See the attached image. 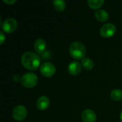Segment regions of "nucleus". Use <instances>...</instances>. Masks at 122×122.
Returning <instances> with one entry per match:
<instances>
[{
	"label": "nucleus",
	"instance_id": "nucleus-1",
	"mask_svg": "<svg viewBox=\"0 0 122 122\" xmlns=\"http://www.w3.org/2000/svg\"><path fill=\"white\" fill-rule=\"evenodd\" d=\"M21 61L22 65L26 69L29 70H35L39 67L41 59L37 54L26 51L22 54Z\"/></svg>",
	"mask_w": 122,
	"mask_h": 122
},
{
	"label": "nucleus",
	"instance_id": "nucleus-2",
	"mask_svg": "<svg viewBox=\"0 0 122 122\" xmlns=\"http://www.w3.org/2000/svg\"><path fill=\"white\" fill-rule=\"evenodd\" d=\"M69 53L75 59H83L86 54V48L82 43L79 41H74L71 43L69 46Z\"/></svg>",
	"mask_w": 122,
	"mask_h": 122
},
{
	"label": "nucleus",
	"instance_id": "nucleus-3",
	"mask_svg": "<svg viewBox=\"0 0 122 122\" xmlns=\"http://www.w3.org/2000/svg\"><path fill=\"white\" fill-rule=\"evenodd\" d=\"M21 84L26 88H31L38 83V76L34 73H26L21 78Z\"/></svg>",
	"mask_w": 122,
	"mask_h": 122
},
{
	"label": "nucleus",
	"instance_id": "nucleus-4",
	"mask_svg": "<svg viewBox=\"0 0 122 122\" xmlns=\"http://www.w3.org/2000/svg\"><path fill=\"white\" fill-rule=\"evenodd\" d=\"M55 66L51 62H44L40 66V72L44 76H52L55 74Z\"/></svg>",
	"mask_w": 122,
	"mask_h": 122
},
{
	"label": "nucleus",
	"instance_id": "nucleus-5",
	"mask_svg": "<svg viewBox=\"0 0 122 122\" xmlns=\"http://www.w3.org/2000/svg\"><path fill=\"white\" fill-rule=\"evenodd\" d=\"M27 115V110L25 107L19 105L14 108L12 111V116L16 121H23Z\"/></svg>",
	"mask_w": 122,
	"mask_h": 122
},
{
	"label": "nucleus",
	"instance_id": "nucleus-6",
	"mask_svg": "<svg viewBox=\"0 0 122 122\" xmlns=\"http://www.w3.org/2000/svg\"><path fill=\"white\" fill-rule=\"evenodd\" d=\"M116 26L114 24L111 23H107L104 24L100 29V34L103 37L109 38L112 36L116 33Z\"/></svg>",
	"mask_w": 122,
	"mask_h": 122
},
{
	"label": "nucleus",
	"instance_id": "nucleus-7",
	"mask_svg": "<svg viewBox=\"0 0 122 122\" xmlns=\"http://www.w3.org/2000/svg\"><path fill=\"white\" fill-rule=\"evenodd\" d=\"M17 28V21L12 18L6 19L2 24V29L6 33H11Z\"/></svg>",
	"mask_w": 122,
	"mask_h": 122
},
{
	"label": "nucleus",
	"instance_id": "nucleus-8",
	"mask_svg": "<svg viewBox=\"0 0 122 122\" xmlns=\"http://www.w3.org/2000/svg\"><path fill=\"white\" fill-rule=\"evenodd\" d=\"M81 119L84 122H95L97 120V115L91 109H86L81 114Z\"/></svg>",
	"mask_w": 122,
	"mask_h": 122
},
{
	"label": "nucleus",
	"instance_id": "nucleus-9",
	"mask_svg": "<svg viewBox=\"0 0 122 122\" xmlns=\"http://www.w3.org/2000/svg\"><path fill=\"white\" fill-rule=\"evenodd\" d=\"M81 71V65L78 61H71L68 66V71L71 75H77Z\"/></svg>",
	"mask_w": 122,
	"mask_h": 122
},
{
	"label": "nucleus",
	"instance_id": "nucleus-10",
	"mask_svg": "<svg viewBox=\"0 0 122 122\" xmlns=\"http://www.w3.org/2000/svg\"><path fill=\"white\" fill-rule=\"evenodd\" d=\"M49 104H50V101H49V98L46 96L40 97L36 102L37 108L41 111L46 110L49 107Z\"/></svg>",
	"mask_w": 122,
	"mask_h": 122
},
{
	"label": "nucleus",
	"instance_id": "nucleus-11",
	"mask_svg": "<svg viewBox=\"0 0 122 122\" xmlns=\"http://www.w3.org/2000/svg\"><path fill=\"white\" fill-rule=\"evenodd\" d=\"M46 47V43L43 39H37L34 43V50L38 54L43 53Z\"/></svg>",
	"mask_w": 122,
	"mask_h": 122
},
{
	"label": "nucleus",
	"instance_id": "nucleus-12",
	"mask_svg": "<svg viewBox=\"0 0 122 122\" xmlns=\"http://www.w3.org/2000/svg\"><path fill=\"white\" fill-rule=\"evenodd\" d=\"M95 17L100 21H106L109 19V14L104 9H99L95 12Z\"/></svg>",
	"mask_w": 122,
	"mask_h": 122
},
{
	"label": "nucleus",
	"instance_id": "nucleus-13",
	"mask_svg": "<svg viewBox=\"0 0 122 122\" xmlns=\"http://www.w3.org/2000/svg\"><path fill=\"white\" fill-rule=\"evenodd\" d=\"M53 5L54 9L58 11H62L66 7L65 1L63 0H54L53 1Z\"/></svg>",
	"mask_w": 122,
	"mask_h": 122
},
{
	"label": "nucleus",
	"instance_id": "nucleus-14",
	"mask_svg": "<svg viewBox=\"0 0 122 122\" xmlns=\"http://www.w3.org/2000/svg\"><path fill=\"white\" fill-rule=\"evenodd\" d=\"M104 0H89L88 1L89 6L94 9L100 8L104 4Z\"/></svg>",
	"mask_w": 122,
	"mask_h": 122
},
{
	"label": "nucleus",
	"instance_id": "nucleus-15",
	"mask_svg": "<svg viewBox=\"0 0 122 122\" xmlns=\"http://www.w3.org/2000/svg\"><path fill=\"white\" fill-rule=\"evenodd\" d=\"M81 64L85 69L91 70L94 66V63L92 59L87 57H84L81 61Z\"/></svg>",
	"mask_w": 122,
	"mask_h": 122
},
{
	"label": "nucleus",
	"instance_id": "nucleus-16",
	"mask_svg": "<svg viewBox=\"0 0 122 122\" xmlns=\"http://www.w3.org/2000/svg\"><path fill=\"white\" fill-rule=\"evenodd\" d=\"M111 98L114 101H120L122 99V91L120 89H114L111 92Z\"/></svg>",
	"mask_w": 122,
	"mask_h": 122
},
{
	"label": "nucleus",
	"instance_id": "nucleus-17",
	"mask_svg": "<svg viewBox=\"0 0 122 122\" xmlns=\"http://www.w3.org/2000/svg\"><path fill=\"white\" fill-rule=\"evenodd\" d=\"M5 39H6V37H5V36H4V34H3V32H0V44H3L4 42V41H5Z\"/></svg>",
	"mask_w": 122,
	"mask_h": 122
},
{
	"label": "nucleus",
	"instance_id": "nucleus-18",
	"mask_svg": "<svg viewBox=\"0 0 122 122\" xmlns=\"http://www.w3.org/2000/svg\"><path fill=\"white\" fill-rule=\"evenodd\" d=\"M3 1L9 4H12L16 2V0H3Z\"/></svg>",
	"mask_w": 122,
	"mask_h": 122
},
{
	"label": "nucleus",
	"instance_id": "nucleus-19",
	"mask_svg": "<svg viewBox=\"0 0 122 122\" xmlns=\"http://www.w3.org/2000/svg\"><path fill=\"white\" fill-rule=\"evenodd\" d=\"M120 119H121V121L122 122V112H121V114H120Z\"/></svg>",
	"mask_w": 122,
	"mask_h": 122
}]
</instances>
